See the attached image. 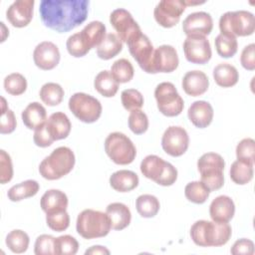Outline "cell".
I'll return each instance as SVG.
<instances>
[{
  "mask_svg": "<svg viewBox=\"0 0 255 255\" xmlns=\"http://www.w3.org/2000/svg\"><path fill=\"white\" fill-rule=\"evenodd\" d=\"M110 23L115 28L121 41L125 43H128L133 37L141 33L138 24L131 14L124 8L116 9L111 13Z\"/></svg>",
  "mask_w": 255,
  "mask_h": 255,
  "instance_id": "7c38bea8",
  "label": "cell"
},
{
  "mask_svg": "<svg viewBox=\"0 0 255 255\" xmlns=\"http://www.w3.org/2000/svg\"><path fill=\"white\" fill-rule=\"evenodd\" d=\"M68 196L59 189H49L41 197L40 205L46 214L67 210Z\"/></svg>",
  "mask_w": 255,
  "mask_h": 255,
  "instance_id": "7402d4cb",
  "label": "cell"
},
{
  "mask_svg": "<svg viewBox=\"0 0 255 255\" xmlns=\"http://www.w3.org/2000/svg\"><path fill=\"white\" fill-rule=\"evenodd\" d=\"M89 4L88 0H43L40 2V17L46 27L66 33L86 21Z\"/></svg>",
  "mask_w": 255,
  "mask_h": 255,
  "instance_id": "6da1fadb",
  "label": "cell"
},
{
  "mask_svg": "<svg viewBox=\"0 0 255 255\" xmlns=\"http://www.w3.org/2000/svg\"><path fill=\"white\" fill-rule=\"evenodd\" d=\"M76 229L83 238L95 239L107 236L112 229V225L106 212L85 209L77 217Z\"/></svg>",
  "mask_w": 255,
  "mask_h": 255,
  "instance_id": "277c9868",
  "label": "cell"
},
{
  "mask_svg": "<svg viewBox=\"0 0 255 255\" xmlns=\"http://www.w3.org/2000/svg\"><path fill=\"white\" fill-rule=\"evenodd\" d=\"M86 47L91 50L97 48L106 37V26L101 21H92L79 32Z\"/></svg>",
  "mask_w": 255,
  "mask_h": 255,
  "instance_id": "484cf974",
  "label": "cell"
},
{
  "mask_svg": "<svg viewBox=\"0 0 255 255\" xmlns=\"http://www.w3.org/2000/svg\"><path fill=\"white\" fill-rule=\"evenodd\" d=\"M75 154L68 146L55 148L39 165V172L45 179L56 180L71 172L75 165Z\"/></svg>",
  "mask_w": 255,
  "mask_h": 255,
  "instance_id": "3957f363",
  "label": "cell"
},
{
  "mask_svg": "<svg viewBox=\"0 0 255 255\" xmlns=\"http://www.w3.org/2000/svg\"><path fill=\"white\" fill-rule=\"evenodd\" d=\"M136 211L141 217L151 218L154 217L159 211V201L151 194H141L136 198L135 201Z\"/></svg>",
  "mask_w": 255,
  "mask_h": 255,
  "instance_id": "836d02e7",
  "label": "cell"
},
{
  "mask_svg": "<svg viewBox=\"0 0 255 255\" xmlns=\"http://www.w3.org/2000/svg\"><path fill=\"white\" fill-rule=\"evenodd\" d=\"M40 189L39 183L34 179H28L13 185L7 192L8 198L13 201H20L29 197H32L38 193Z\"/></svg>",
  "mask_w": 255,
  "mask_h": 255,
  "instance_id": "1f68e13d",
  "label": "cell"
},
{
  "mask_svg": "<svg viewBox=\"0 0 255 255\" xmlns=\"http://www.w3.org/2000/svg\"><path fill=\"white\" fill-rule=\"evenodd\" d=\"M22 121L29 129H36L47 121L46 109L38 102L30 103L22 112Z\"/></svg>",
  "mask_w": 255,
  "mask_h": 255,
  "instance_id": "4316f807",
  "label": "cell"
},
{
  "mask_svg": "<svg viewBox=\"0 0 255 255\" xmlns=\"http://www.w3.org/2000/svg\"><path fill=\"white\" fill-rule=\"evenodd\" d=\"M105 150L108 156L117 164L131 163L136 155V148L130 138L123 132H111L105 140Z\"/></svg>",
  "mask_w": 255,
  "mask_h": 255,
  "instance_id": "52a82bcc",
  "label": "cell"
},
{
  "mask_svg": "<svg viewBox=\"0 0 255 255\" xmlns=\"http://www.w3.org/2000/svg\"><path fill=\"white\" fill-rule=\"evenodd\" d=\"M166 161L155 154L145 156L140 162V171L148 179L153 180L155 183L160 179L165 168Z\"/></svg>",
  "mask_w": 255,
  "mask_h": 255,
  "instance_id": "83f0119b",
  "label": "cell"
},
{
  "mask_svg": "<svg viewBox=\"0 0 255 255\" xmlns=\"http://www.w3.org/2000/svg\"><path fill=\"white\" fill-rule=\"evenodd\" d=\"M33 140L35 144L40 147H48L55 141L47 129L46 123L35 129Z\"/></svg>",
  "mask_w": 255,
  "mask_h": 255,
  "instance_id": "816d5d0a",
  "label": "cell"
},
{
  "mask_svg": "<svg viewBox=\"0 0 255 255\" xmlns=\"http://www.w3.org/2000/svg\"><path fill=\"white\" fill-rule=\"evenodd\" d=\"M128 51L132 58L136 61L139 67L148 74H153L152 60L154 55V48L148 37L139 33L128 43Z\"/></svg>",
  "mask_w": 255,
  "mask_h": 255,
  "instance_id": "30bf717a",
  "label": "cell"
},
{
  "mask_svg": "<svg viewBox=\"0 0 255 255\" xmlns=\"http://www.w3.org/2000/svg\"><path fill=\"white\" fill-rule=\"evenodd\" d=\"M111 74L119 84H125L129 82L133 78V67L131 63L125 59H119L112 65Z\"/></svg>",
  "mask_w": 255,
  "mask_h": 255,
  "instance_id": "74e56055",
  "label": "cell"
},
{
  "mask_svg": "<svg viewBox=\"0 0 255 255\" xmlns=\"http://www.w3.org/2000/svg\"><path fill=\"white\" fill-rule=\"evenodd\" d=\"M66 47L69 54L75 58L84 57L90 52V50L86 47L85 43L83 42L79 32L71 35L68 38L66 42Z\"/></svg>",
  "mask_w": 255,
  "mask_h": 255,
  "instance_id": "bcb514c9",
  "label": "cell"
},
{
  "mask_svg": "<svg viewBox=\"0 0 255 255\" xmlns=\"http://www.w3.org/2000/svg\"><path fill=\"white\" fill-rule=\"evenodd\" d=\"M221 34L233 37L250 36L255 30L254 15L246 10L228 11L219 19Z\"/></svg>",
  "mask_w": 255,
  "mask_h": 255,
  "instance_id": "8992f818",
  "label": "cell"
},
{
  "mask_svg": "<svg viewBox=\"0 0 255 255\" xmlns=\"http://www.w3.org/2000/svg\"><path fill=\"white\" fill-rule=\"evenodd\" d=\"M4 89L12 96H20L27 89V80L19 73H12L4 79Z\"/></svg>",
  "mask_w": 255,
  "mask_h": 255,
  "instance_id": "ab89813d",
  "label": "cell"
},
{
  "mask_svg": "<svg viewBox=\"0 0 255 255\" xmlns=\"http://www.w3.org/2000/svg\"><path fill=\"white\" fill-rule=\"evenodd\" d=\"M46 222L50 229L56 232L65 231L70 225L69 213L65 211L46 214Z\"/></svg>",
  "mask_w": 255,
  "mask_h": 255,
  "instance_id": "f6af8a7d",
  "label": "cell"
},
{
  "mask_svg": "<svg viewBox=\"0 0 255 255\" xmlns=\"http://www.w3.org/2000/svg\"><path fill=\"white\" fill-rule=\"evenodd\" d=\"M138 176L135 172L121 169L110 176V185L119 192H128L138 185Z\"/></svg>",
  "mask_w": 255,
  "mask_h": 255,
  "instance_id": "d4e9b609",
  "label": "cell"
},
{
  "mask_svg": "<svg viewBox=\"0 0 255 255\" xmlns=\"http://www.w3.org/2000/svg\"><path fill=\"white\" fill-rule=\"evenodd\" d=\"M225 161L216 152H206L197 160V169L201 180L210 191L220 189L224 184L223 170Z\"/></svg>",
  "mask_w": 255,
  "mask_h": 255,
  "instance_id": "5b68a950",
  "label": "cell"
},
{
  "mask_svg": "<svg viewBox=\"0 0 255 255\" xmlns=\"http://www.w3.org/2000/svg\"><path fill=\"white\" fill-rule=\"evenodd\" d=\"M215 83L222 88H230L237 84L239 74L237 69L228 63H220L213 69Z\"/></svg>",
  "mask_w": 255,
  "mask_h": 255,
  "instance_id": "f1b7e54d",
  "label": "cell"
},
{
  "mask_svg": "<svg viewBox=\"0 0 255 255\" xmlns=\"http://www.w3.org/2000/svg\"><path fill=\"white\" fill-rule=\"evenodd\" d=\"M121 100L127 111L139 110L143 106V96L135 89H126L122 92Z\"/></svg>",
  "mask_w": 255,
  "mask_h": 255,
  "instance_id": "7bdbcfd3",
  "label": "cell"
},
{
  "mask_svg": "<svg viewBox=\"0 0 255 255\" xmlns=\"http://www.w3.org/2000/svg\"><path fill=\"white\" fill-rule=\"evenodd\" d=\"M236 157L239 160L254 164L255 161V141L251 137L243 138L236 146Z\"/></svg>",
  "mask_w": 255,
  "mask_h": 255,
  "instance_id": "ee69618b",
  "label": "cell"
},
{
  "mask_svg": "<svg viewBox=\"0 0 255 255\" xmlns=\"http://www.w3.org/2000/svg\"><path fill=\"white\" fill-rule=\"evenodd\" d=\"M86 255L88 254H110V250L107 249L105 246H101V245H95V246H92L91 248L87 249L86 252H85Z\"/></svg>",
  "mask_w": 255,
  "mask_h": 255,
  "instance_id": "11a10c76",
  "label": "cell"
},
{
  "mask_svg": "<svg viewBox=\"0 0 255 255\" xmlns=\"http://www.w3.org/2000/svg\"><path fill=\"white\" fill-rule=\"evenodd\" d=\"M47 129L54 140L66 138L71 131V122L66 114L56 112L52 114L46 121Z\"/></svg>",
  "mask_w": 255,
  "mask_h": 255,
  "instance_id": "603a6c76",
  "label": "cell"
},
{
  "mask_svg": "<svg viewBox=\"0 0 255 255\" xmlns=\"http://www.w3.org/2000/svg\"><path fill=\"white\" fill-rule=\"evenodd\" d=\"M64 90L57 83H46L42 86L39 92L40 99L44 104L50 107L58 106L64 98Z\"/></svg>",
  "mask_w": 255,
  "mask_h": 255,
  "instance_id": "e575fe53",
  "label": "cell"
},
{
  "mask_svg": "<svg viewBox=\"0 0 255 255\" xmlns=\"http://www.w3.org/2000/svg\"><path fill=\"white\" fill-rule=\"evenodd\" d=\"M210 190L206 187V185L202 181H191L185 185L184 195L185 197L195 204L204 203L209 194Z\"/></svg>",
  "mask_w": 255,
  "mask_h": 255,
  "instance_id": "8d00e7d4",
  "label": "cell"
},
{
  "mask_svg": "<svg viewBox=\"0 0 255 255\" xmlns=\"http://www.w3.org/2000/svg\"><path fill=\"white\" fill-rule=\"evenodd\" d=\"M129 129L135 134H142L148 128V118L140 110L130 111L128 120Z\"/></svg>",
  "mask_w": 255,
  "mask_h": 255,
  "instance_id": "b9f144b4",
  "label": "cell"
},
{
  "mask_svg": "<svg viewBox=\"0 0 255 255\" xmlns=\"http://www.w3.org/2000/svg\"><path fill=\"white\" fill-rule=\"evenodd\" d=\"M79 250V243L71 235L55 238V255H75Z\"/></svg>",
  "mask_w": 255,
  "mask_h": 255,
  "instance_id": "60d3db41",
  "label": "cell"
},
{
  "mask_svg": "<svg viewBox=\"0 0 255 255\" xmlns=\"http://www.w3.org/2000/svg\"><path fill=\"white\" fill-rule=\"evenodd\" d=\"M179 64L177 52L170 45H161L154 50L152 69L153 74L156 73H171Z\"/></svg>",
  "mask_w": 255,
  "mask_h": 255,
  "instance_id": "ac0fdd59",
  "label": "cell"
},
{
  "mask_svg": "<svg viewBox=\"0 0 255 255\" xmlns=\"http://www.w3.org/2000/svg\"><path fill=\"white\" fill-rule=\"evenodd\" d=\"M215 48L217 54L222 58L233 57L238 49L237 39L233 36H228L225 34H219L214 40Z\"/></svg>",
  "mask_w": 255,
  "mask_h": 255,
  "instance_id": "f35d334b",
  "label": "cell"
},
{
  "mask_svg": "<svg viewBox=\"0 0 255 255\" xmlns=\"http://www.w3.org/2000/svg\"><path fill=\"white\" fill-rule=\"evenodd\" d=\"M213 108L206 101L193 102L187 112L189 121L198 128H207L213 120Z\"/></svg>",
  "mask_w": 255,
  "mask_h": 255,
  "instance_id": "44dd1931",
  "label": "cell"
},
{
  "mask_svg": "<svg viewBox=\"0 0 255 255\" xmlns=\"http://www.w3.org/2000/svg\"><path fill=\"white\" fill-rule=\"evenodd\" d=\"M183 52L186 60L193 64L203 65L211 59V48L205 36H187L183 42Z\"/></svg>",
  "mask_w": 255,
  "mask_h": 255,
  "instance_id": "5bb4252c",
  "label": "cell"
},
{
  "mask_svg": "<svg viewBox=\"0 0 255 255\" xmlns=\"http://www.w3.org/2000/svg\"><path fill=\"white\" fill-rule=\"evenodd\" d=\"M106 213L110 218L112 229L114 230H123L130 223V210L122 202L110 203L106 208Z\"/></svg>",
  "mask_w": 255,
  "mask_h": 255,
  "instance_id": "cb8c5ba5",
  "label": "cell"
},
{
  "mask_svg": "<svg viewBox=\"0 0 255 255\" xmlns=\"http://www.w3.org/2000/svg\"><path fill=\"white\" fill-rule=\"evenodd\" d=\"M13 177V164L10 155L4 150H0V182L5 184Z\"/></svg>",
  "mask_w": 255,
  "mask_h": 255,
  "instance_id": "c3c4849f",
  "label": "cell"
},
{
  "mask_svg": "<svg viewBox=\"0 0 255 255\" xmlns=\"http://www.w3.org/2000/svg\"><path fill=\"white\" fill-rule=\"evenodd\" d=\"M213 28V20L209 13L204 11L193 12L186 16L182 23V30L186 36L209 35Z\"/></svg>",
  "mask_w": 255,
  "mask_h": 255,
  "instance_id": "2e32d148",
  "label": "cell"
},
{
  "mask_svg": "<svg viewBox=\"0 0 255 255\" xmlns=\"http://www.w3.org/2000/svg\"><path fill=\"white\" fill-rule=\"evenodd\" d=\"M16 118L12 110L8 109L4 113L1 114V119H0V132L2 134L6 133H11L15 130L16 128Z\"/></svg>",
  "mask_w": 255,
  "mask_h": 255,
  "instance_id": "681fc988",
  "label": "cell"
},
{
  "mask_svg": "<svg viewBox=\"0 0 255 255\" xmlns=\"http://www.w3.org/2000/svg\"><path fill=\"white\" fill-rule=\"evenodd\" d=\"M186 8L184 0H161L153 11L155 21L163 28L175 26Z\"/></svg>",
  "mask_w": 255,
  "mask_h": 255,
  "instance_id": "8fae6325",
  "label": "cell"
},
{
  "mask_svg": "<svg viewBox=\"0 0 255 255\" xmlns=\"http://www.w3.org/2000/svg\"><path fill=\"white\" fill-rule=\"evenodd\" d=\"M34 0H17L6 11V18L16 28L26 27L33 18Z\"/></svg>",
  "mask_w": 255,
  "mask_h": 255,
  "instance_id": "e0dca14e",
  "label": "cell"
},
{
  "mask_svg": "<svg viewBox=\"0 0 255 255\" xmlns=\"http://www.w3.org/2000/svg\"><path fill=\"white\" fill-rule=\"evenodd\" d=\"M68 104L73 115L86 124L97 122L102 115L103 108L100 101L86 93H75Z\"/></svg>",
  "mask_w": 255,
  "mask_h": 255,
  "instance_id": "ba28073f",
  "label": "cell"
},
{
  "mask_svg": "<svg viewBox=\"0 0 255 255\" xmlns=\"http://www.w3.org/2000/svg\"><path fill=\"white\" fill-rule=\"evenodd\" d=\"M235 213V204L231 197L219 195L215 197L209 206V214L215 222H229Z\"/></svg>",
  "mask_w": 255,
  "mask_h": 255,
  "instance_id": "ffe728a7",
  "label": "cell"
},
{
  "mask_svg": "<svg viewBox=\"0 0 255 255\" xmlns=\"http://www.w3.org/2000/svg\"><path fill=\"white\" fill-rule=\"evenodd\" d=\"M232 234L228 222L197 220L190 228V237L200 247H218L225 245Z\"/></svg>",
  "mask_w": 255,
  "mask_h": 255,
  "instance_id": "7a4b0ae2",
  "label": "cell"
},
{
  "mask_svg": "<svg viewBox=\"0 0 255 255\" xmlns=\"http://www.w3.org/2000/svg\"><path fill=\"white\" fill-rule=\"evenodd\" d=\"M34 253L36 255H54L55 237L48 234L38 236L34 245Z\"/></svg>",
  "mask_w": 255,
  "mask_h": 255,
  "instance_id": "7dc6e473",
  "label": "cell"
},
{
  "mask_svg": "<svg viewBox=\"0 0 255 255\" xmlns=\"http://www.w3.org/2000/svg\"><path fill=\"white\" fill-rule=\"evenodd\" d=\"M123 50V42L115 33L106 35L102 43L97 47V55L102 60H110Z\"/></svg>",
  "mask_w": 255,
  "mask_h": 255,
  "instance_id": "f546056e",
  "label": "cell"
},
{
  "mask_svg": "<svg viewBox=\"0 0 255 255\" xmlns=\"http://www.w3.org/2000/svg\"><path fill=\"white\" fill-rule=\"evenodd\" d=\"M59 48L50 41L39 43L33 52V60L35 65L44 71H49L57 67L60 62Z\"/></svg>",
  "mask_w": 255,
  "mask_h": 255,
  "instance_id": "9a60e30c",
  "label": "cell"
},
{
  "mask_svg": "<svg viewBox=\"0 0 255 255\" xmlns=\"http://www.w3.org/2000/svg\"><path fill=\"white\" fill-rule=\"evenodd\" d=\"M240 63L242 67L248 71L255 69V44L251 43L245 46L241 52Z\"/></svg>",
  "mask_w": 255,
  "mask_h": 255,
  "instance_id": "f907efd6",
  "label": "cell"
},
{
  "mask_svg": "<svg viewBox=\"0 0 255 255\" xmlns=\"http://www.w3.org/2000/svg\"><path fill=\"white\" fill-rule=\"evenodd\" d=\"M94 87L99 94L106 98L114 97L119 90V83L115 80L111 71H101L94 80Z\"/></svg>",
  "mask_w": 255,
  "mask_h": 255,
  "instance_id": "4dcf8cb0",
  "label": "cell"
},
{
  "mask_svg": "<svg viewBox=\"0 0 255 255\" xmlns=\"http://www.w3.org/2000/svg\"><path fill=\"white\" fill-rule=\"evenodd\" d=\"M189 136L187 131L178 126L168 127L161 137L162 149L169 155L177 157L182 155L188 148Z\"/></svg>",
  "mask_w": 255,
  "mask_h": 255,
  "instance_id": "4fadbf2b",
  "label": "cell"
},
{
  "mask_svg": "<svg viewBox=\"0 0 255 255\" xmlns=\"http://www.w3.org/2000/svg\"><path fill=\"white\" fill-rule=\"evenodd\" d=\"M253 172L252 163L237 159L231 164L230 178L234 183L244 185L252 180Z\"/></svg>",
  "mask_w": 255,
  "mask_h": 255,
  "instance_id": "d6a6232c",
  "label": "cell"
},
{
  "mask_svg": "<svg viewBox=\"0 0 255 255\" xmlns=\"http://www.w3.org/2000/svg\"><path fill=\"white\" fill-rule=\"evenodd\" d=\"M230 252L233 255H253L254 243L250 239L241 238L234 242L230 249Z\"/></svg>",
  "mask_w": 255,
  "mask_h": 255,
  "instance_id": "f5cc1de1",
  "label": "cell"
},
{
  "mask_svg": "<svg viewBox=\"0 0 255 255\" xmlns=\"http://www.w3.org/2000/svg\"><path fill=\"white\" fill-rule=\"evenodd\" d=\"M181 86L185 94L191 97L203 95L209 87V80L205 73L198 70L187 72L182 79Z\"/></svg>",
  "mask_w": 255,
  "mask_h": 255,
  "instance_id": "d6986e66",
  "label": "cell"
},
{
  "mask_svg": "<svg viewBox=\"0 0 255 255\" xmlns=\"http://www.w3.org/2000/svg\"><path fill=\"white\" fill-rule=\"evenodd\" d=\"M154 98L158 111L166 117H176L183 111L184 102L170 82L158 84L154 90Z\"/></svg>",
  "mask_w": 255,
  "mask_h": 255,
  "instance_id": "9c48e42d",
  "label": "cell"
},
{
  "mask_svg": "<svg viewBox=\"0 0 255 255\" xmlns=\"http://www.w3.org/2000/svg\"><path fill=\"white\" fill-rule=\"evenodd\" d=\"M176 179H177V169L171 163L166 161L163 174L160 177V179L157 181V184L162 186H170L176 181Z\"/></svg>",
  "mask_w": 255,
  "mask_h": 255,
  "instance_id": "db71d44e",
  "label": "cell"
},
{
  "mask_svg": "<svg viewBox=\"0 0 255 255\" xmlns=\"http://www.w3.org/2000/svg\"><path fill=\"white\" fill-rule=\"evenodd\" d=\"M5 242L7 247L13 253L21 254L26 252V250L28 249L30 238L25 231L20 229H14L7 234Z\"/></svg>",
  "mask_w": 255,
  "mask_h": 255,
  "instance_id": "d590c367",
  "label": "cell"
}]
</instances>
